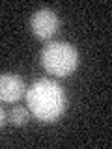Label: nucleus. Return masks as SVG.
<instances>
[{
  "mask_svg": "<svg viewBox=\"0 0 112 149\" xmlns=\"http://www.w3.org/2000/svg\"><path fill=\"white\" fill-rule=\"evenodd\" d=\"M41 65L54 77H67L78 65V52L65 41H52L41 50Z\"/></svg>",
  "mask_w": 112,
  "mask_h": 149,
  "instance_id": "f03ea898",
  "label": "nucleus"
},
{
  "mask_svg": "<svg viewBox=\"0 0 112 149\" xmlns=\"http://www.w3.org/2000/svg\"><path fill=\"white\" fill-rule=\"evenodd\" d=\"M26 102L30 112L36 116V119L43 121V123H52L58 118H62L67 99H65L64 88L58 82L49 80V78H39L26 91Z\"/></svg>",
  "mask_w": 112,
  "mask_h": 149,
  "instance_id": "f257e3e1",
  "label": "nucleus"
},
{
  "mask_svg": "<svg viewBox=\"0 0 112 149\" xmlns=\"http://www.w3.org/2000/svg\"><path fill=\"white\" fill-rule=\"evenodd\" d=\"M9 119H11L13 125H24L28 121V108L24 106H15L9 114Z\"/></svg>",
  "mask_w": 112,
  "mask_h": 149,
  "instance_id": "39448f33",
  "label": "nucleus"
},
{
  "mask_svg": "<svg viewBox=\"0 0 112 149\" xmlns=\"http://www.w3.org/2000/svg\"><path fill=\"white\" fill-rule=\"evenodd\" d=\"M4 121H6V114H4V110L0 108V127L4 125Z\"/></svg>",
  "mask_w": 112,
  "mask_h": 149,
  "instance_id": "423d86ee",
  "label": "nucleus"
},
{
  "mask_svg": "<svg viewBox=\"0 0 112 149\" xmlns=\"http://www.w3.org/2000/svg\"><path fill=\"white\" fill-rule=\"evenodd\" d=\"M24 93V82L21 77L11 73L0 74V101L4 102H17Z\"/></svg>",
  "mask_w": 112,
  "mask_h": 149,
  "instance_id": "20e7f679",
  "label": "nucleus"
},
{
  "mask_svg": "<svg viewBox=\"0 0 112 149\" xmlns=\"http://www.w3.org/2000/svg\"><path fill=\"white\" fill-rule=\"evenodd\" d=\"M58 17L52 9L49 8H41L32 15V21H30V26H32V32L39 37V39H49L56 34L58 30Z\"/></svg>",
  "mask_w": 112,
  "mask_h": 149,
  "instance_id": "7ed1b4c3",
  "label": "nucleus"
}]
</instances>
